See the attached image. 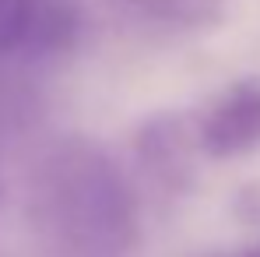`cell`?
<instances>
[{
    "label": "cell",
    "mask_w": 260,
    "mask_h": 257,
    "mask_svg": "<svg viewBox=\"0 0 260 257\" xmlns=\"http://www.w3.org/2000/svg\"><path fill=\"white\" fill-rule=\"evenodd\" d=\"M137 21H151L176 32H211L229 18L232 0H109Z\"/></svg>",
    "instance_id": "5b68a950"
},
{
    "label": "cell",
    "mask_w": 260,
    "mask_h": 257,
    "mask_svg": "<svg viewBox=\"0 0 260 257\" xmlns=\"http://www.w3.org/2000/svg\"><path fill=\"white\" fill-rule=\"evenodd\" d=\"M201 152L208 159H239L260 148V78H239L221 88L197 117Z\"/></svg>",
    "instance_id": "3957f363"
},
{
    "label": "cell",
    "mask_w": 260,
    "mask_h": 257,
    "mask_svg": "<svg viewBox=\"0 0 260 257\" xmlns=\"http://www.w3.org/2000/svg\"><path fill=\"white\" fill-rule=\"evenodd\" d=\"M43 212L81 257H116L137 236V212L123 173L85 141H67L43 169Z\"/></svg>",
    "instance_id": "6da1fadb"
},
{
    "label": "cell",
    "mask_w": 260,
    "mask_h": 257,
    "mask_svg": "<svg viewBox=\"0 0 260 257\" xmlns=\"http://www.w3.org/2000/svg\"><path fill=\"white\" fill-rule=\"evenodd\" d=\"M204 257H260V240L246 243V247H236V250H215V254H204Z\"/></svg>",
    "instance_id": "8992f818"
},
{
    "label": "cell",
    "mask_w": 260,
    "mask_h": 257,
    "mask_svg": "<svg viewBox=\"0 0 260 257\" xmlns=\"http://www.w3.org/2000/svg\"><path fill=\"white\" fill-rule=\"evenodd\" d=\"M137 155L162 187H186L201 152V127L190 113L151 117L137 134Z\"/></svg>",
    "instance_id": "277c9868"
},
{
    "label": "cell",
    "mask_w": 260,
    "mask_h": 257,
    "mask_svg": "<svg viewBox=\"0 0 260 257\" xmlns=\"http://www.w3.org/2000/svg\"><path fill=\"white\" fill-rule=\"evenodd\" d=\"M81 32L78 0H0V56H49Z\"/></svg>",
    "instance_id": "7a4b0ae2"
}]
</instances>
